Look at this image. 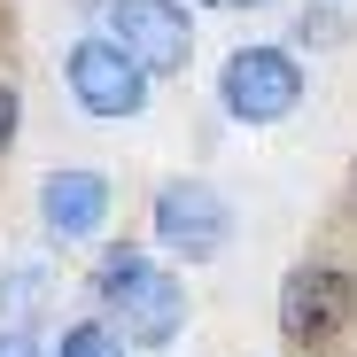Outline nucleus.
<instances>
[{
  "instance_id": "obj_8",
  "label": "nucleus",
  "mask_w": 357,
  "mask_h": 357,
  "mask_svg": "<svg viewBox=\"0 0 357 357\" xmlns=\"http://www.w3.org/2000/svg\"><path fill=\"white\" fill-rule=\"evenodd\" d=\"M39 303H47V272H39V264H16L8 280H0V326H24V334H31Z\"/></svg>"
},
{
  "instance_id": "obj_13",
  "label": "nucleus",
  "mask_w": 357,
  "mask_h": 357,
  "mask_svg": "<svg viewBox=\"0 0 357 357\" xmlns=\"http://www.w3.org/2000/svg\"><path fill=\"white\" fill-rule=\"evenodd\" d=\"M225 8H264V0H225Z\"/></svg>"
},
{
  "instance_id": "obj_1",
  "label": "nucleus",
  "mask_w": 357,
  "mask_h": 357,
  "mask_svg": "<svg viewBox=\"0 0 357 357\" xmlns=\"http://www.w3.org/2000/svg\"><path fill=\"white\" fill-rule=\"evenodd\" d=\"M218 101L241 125H280V116L303 109V63L287 47H233L218 70Z\"/></svg>"
},
{
  "instance_id": "obj_4",
  "label": "nucleus",
  "mask_w": 357,
  "mask_h": 357,
  "mask_svg": "<svg viewBox=\"0 0 357 357\" xmlns=\"http://www.w3.org/2000/svg\"><path fill=\"white\" fill-rule=\"evenodd\" d=\"M101 303H109L101 326L116 342H132V349H163L178 326H187V287H178L171 272H155V264H140L116 295H101Z\"/></svg>"
},
{
  "instance_id": "obj_10",
  "label": "nucleus",
  "mask_w": 357,
  "mask_h": 357,
  "mask_svg": "<svg viewBox=\"0 0 357 357\" xmlns=\"http://www.w3.org/2000/svg\"><path fill=\"white\" fill-rule=\"evenodd\" d=\"M140 264H148V257H140V249H109V257H101V264H93V295H116V287H125V280H132V272H140Z\"/></svg>"
},
{
  "instance_id": "obj_7",
  "label": "nucleus",
  "mask_w": 357,
  "mask_h": 357,
  "mask_svg": "<svg viewBox=\"0 0 357 357\" xmlns=\"http://www.w3.org/2000/svg\"><path fill=\"white\" fill-rule=\"evenodd\" d=\"M39 218L54 241H93V233L109 225V178L86 171V163H63V171H47V187H39Z\"/></svg>"
},
{
  "instance_id": "obj_9",
  "label": "nucleus",
  "mask_w": 357,
  "mask_h": 357,
  "mask_svg": "<svg viewBox=\"0 0 357 357\" xmlns=\"http://www.w3.org/2000/svg\"><path fill=\"white\" fill-rule=\"evenodd\" d=\"M54 357H125V342H116L101 319H78V326H63V349Z\"/></svg>"
},
{
  "instance_id": "obj_6",
  "label": "nucleus",
  "mask_w": 357,
  "mask_h": 357,
  "mask_svg": "<svg viewBox=\"0 0 357 357\" xmlns=\"http://www.w3.org/2000/svg\"><path fill=\"white\" fill-rule=\"evenodd\" d=\"M63 70H70V93H78L86 116H140V109H148V78L125 63V47H116L109 31L78 39Z\"/></svg>"
},
{
  "instance_id": "obj_3",
  "label": "nucleus",
  "mask_w": 357,
  "mask_h": 357,
  "mask_svg": "<svg viewBox=\"0 0 357 357\" xmlns=\"http://www.w3.org/2000/svg\"><path fill=\"white\" fill-rule=\"evenodd\" d=\"M155 241L187 264H210L233 241V202L210 187V178H163L155 187Z\"/></svg>"
},
{
  "instance_id": "obj_11",
  "label": "nucleus",
  "mask_w": 357,
  "mask_h": 357,
  "mask_svg": "<svg viewBox=\"0 0 357 357\" xmlns=\"http://www.w3.org/2000/svg\"><path fill=\"white\" fill-rule=\"evenodd\" d=\"M16 125H24V101H16V86H8V78H0V148L16 140Z\"/></svg>"
},
{
  "instance_id": "obj_12",
  "label": "nucleus",
  "mask_w": 357,
  "mask_h": 357,
  "mask_svg": "<svg viewBox=\"0 0 357 357\" xmlns=\"http://www.w3.org/2000/svg\"><path fill=\"white\" fill-rule=\"evenodd\" d=\"M0 357H47V349H39L24 326H0Z\"/></svg>"
},
{
  "instance_id": "obj_5",
  "label": "nucleus",
  "mask_w": 357,
  "mask_h": 357,
  "mask_svg": "<svg viewBox=\"0 0 357 357\" xmlns=\"http://www.w3.org/2000/svg\"><path fill=\"white\" fill-rule=\"evenodd\" d=\"M357 319V280L342 264H303L280 287V334L287 342H334Z\"/></svg>"
},
{
  "instance_id": "obj_2",
  "label": "nucleus",
  "mask_w": 357,
  "mask_h": 357,
  "mask_svg": "<svg viewBox=\"0 0 357 357\" xmlns=\"http://www.w3.org/2000/svg\"><path fill=\"white\" fill-rule=\"evenodd\" d=\"M109 39L125 47L140 78H178L195 63V16L187 0H109Z\"/></svg>"
}]
</instances>
